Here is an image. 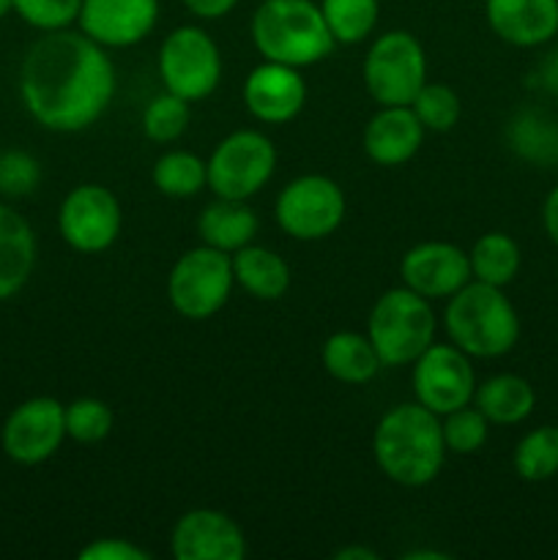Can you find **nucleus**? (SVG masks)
<instances>
[{
    "label": "nucleus",
    "mask_w": 558,
    "mask_h": 560,
    "mask_svg": "<svg viewBox=\"0 0 558 560\" xmlns=\"http://www.w3.org/2000/svg\"><path fill=\"white\" fill-rule=\"evenodd\" d=\"M20 96L44 129L82 131L107 113L115 96V66L107 49L82 31L44 33L22 58Z\"/></svg>",
    "instance_id": "1"
},
{
    "label": "nucleus",
    "mask_w": 558,
    "mask_h": 560,
    "mask_svg": "<svg viewBox=\"0 0 558 560\" xmlns=\"http://www.w3.org/2000/svg\"><path fill=\"white\" fill-rule=\"evenodd\" d=\"M381 474L399 487H425L441 474L446 459L441 416L419 402L394 405L381 416L372 435Z\"/></svg>",
    "instance_id": "2"
},
{
    "label": "nucleus",
    "mask_w": 558,
    "mask_h": 560,
    "mask_svg": "<svg viewBox=\"0 0 558 560\" xmlns=\"http://www.w3.org/2000/svg\"><path fill=\"white\" fill-rule=\"evenodd\" d=\"M443 328L449 342L470 359H501L518 345L520 317L503 288L470 279L465 288L449 295L443 310Z\"/></svg>",
    "instance_id": "3"
},
{
    "label": "nucleus",
    "mask_w": 558,
    "mask_h": 560,
    "mask_svg": "<svg viewBox=\"0 0 558 560\" xmlns=\"http://www.w3.org/2000/svg\"><path fill=\"white\" fill-rule=\"evenodd\" d=\"M252 44L263 60L306 69L326 58L334 38L315 0H263L252 14Z\"/></svg>",
    "instance_id": "4"
},
{
    "label": "nucleus",
    "mask_w": 558,
    "mask_h": 560,
    "mask_svg": "<svg viewBox=\"0 0 558 560\" xmlns=\"http://www.w3.org/2000/svg\"><path fill=\"white\" fill-rule=\"evenodd\" d=\"M367 337L383 366H408L435 342V312L430 299L410 288H392L375 301Z\"/></svg>",
    "instance_id": "5"
},
{
    "label": "nucleus",
    "mask_w": 558,
    "mask_h": 560,
    "mask_svg": "<svg viewBox=\"0 0 558 560\" xmlns=\"http://www.w3.org/2000/svg\"><path fill=\"white\" fill-rule=\"evenodd\" d=\"M233 284V257L202 244L175 260L167 279V299L186 320H208L228 304Z\"/></svg>",
    "instance_id": "6"
},
{
    "label": "nucleus",
    "mask_w": 558,
    "mask_h": 560,
    "mask_svg": "<svg viewBox=\"0 0 558 560\" xmlns=\"http://www.w3.org/2000/svg\"><path fill=\"white\" fill-rule=\"evenodd\" d=\"M208 189L224 200H249L271 180L277 148L263 131L239 129L224 137L206 162Z\"/></svg>",
    "instance_id": "7"
},
{
    "label": "nucleus",
    "mask_w": 558,
    "mask_h": 560,
    "mask_svg": "<svg viewBox=\"0 0 558 560\" xmlns=\"http://www.w3.org/2000/svg\"><path fill=\"white\" fill-rule=\"evenodd\" d=\"M159 80L189 104L211 96L222 80V52L211 33L197 25L175 27L159 47Z\"/></svg>",
    "instance_id": "8"
},
{
    "label": "nucleus",
    "mask_w": 558,
    "mask_h": 560,
    "mask_svg": "<svg viewBox=\"0 0 558 560\" xmlns=\"http://www.w3.org/2000/svg\"><path fill=\"white\" fill-rule=\"evenodd\" d=\"M427 82V55L408 31H388L370 44L364 58V88L381 107L410 104Z\"/></svg>",
    "instance_id": "9"
},
{
    "label": "nucleus",
    "mask_w": 558,
    "mask_h": 560,
    "mask_svg": "<svg viewBox=\"0 0 558 560\" xmlns=\"http://www.w3.org/2000/svg\"><path fill=\"white\" fill-rule=\"evenodd\" d=\"M274 213L290 238H328L345 219V191L328 175H299L279 191Z\"/></svg>",
    "instance_id": "10"
},
{
    "label": "nucleus",
    "mask_w": 558,
    "mask_h": 560,
    "mask_svg": "<svg viewBox=\"0 0 558 560\" xmlns=\"http://www.w3.org/2000/svg\"><path fill=\"white\" fill-rule=\"evenodd\" d=\"M414 394L416 402L425 405L435 416L474 402L476 372L470 355L452 342H432L414 361Z\"/></svg>",
    "instance_id": "11"
},
{
    "label": "nucleus",
    "mask_w": 558,
    "mask_h": 560,
    "mask_svg": "<svg viewBox=\"0 0 558 560\" xmlns=\"http://www.w3.org/2000/svg\"><path fill=\"white\" fill-rule=\"evenodd\" d=\"M124 213L107 186L80 184L63 197L58 211V230L66 244L82 255H98L118 241Z\"/></svg>",
    "instance_id": "12"
},
{
    "label": "nucleus",
    "mask_w": 558,
    "mask_h": 560,
    "mask_svg": "<svg viewBox=\"0 0 558 560\" xmlns=\"http://www.w3.org/2000/svg\"><path fill=\"white\" fill-rule=\"evenodd\" d=\"M66 405L55 397H31L5 419L0 443L11 463L42 465L58 454L66 441Z\"/></svg>",
    "instance_id": "13"
},
{
    "label": "nucleus",
    "mask_w": 558,
    "mask_h": 560,
    "mask_svg": "<svg viewBox=\"0 0 558 560\" xmlns=\"http://www.w3.org/2000/svg\"><path fill=\"white\" fill-rule=\"evenodd\" d=\"M170 550L175 560H244L246 539L230 514L217 509H191L173 525Z\"/></svg>",
    "instance_id": "14"
},
{
    "label": "nucleus",
    "mask_w": 558,
    "mask_h": 560,
    "mask_svg": "<svg viewBox=\"0 0 558 560\" xmlns=\"http://www.w3.org/2000/svg\"><path fill=\"white\" fill-rule=\"evenodd\" d=\"M399 279L425 299H449L470 282L468 252L446 241L416 244L399 260Z\"/></svg>",
    "instance_id": "15"
},
{
    "label": "nucleus",
    "mask_w": 558,
    "mask_h": 560,
    "mask_svg": "<svg viewBox=\"0 0 558 560\" xmlns=\"http://www.w3.org/2000/svg\"><path fill=\"white\" fill-rule=\"evenodd\" d=\"M159 22V0H82L77 25L104 49L140 44Z\"/></svg>",
    "instance_id": "16"
},
{
    "label": "nucleus",
    "mask_w": 558,
    "mask_h": 560,
    "mask_svg": "<svg viewBox=\"0 0 558 560\" xmlns=\"http://www.w3.org/2000/svg\"><path fill=\"white\" fill-rule=\"evenodd\" d=\"M241 96H244L252 118L260 124L279 126L293 120L304 109L306 82L301 77V69L263 60L246 74Z\"/></svg>",
    "instance_id": "17"
},
{
    "label": "nucleus",
    "mask_w": 558,
    "mask_h": 560,
    "mask_svg": "<svg viewBox=\"0 0 558 560\" xmlns=\"http://www.w3.org/2000/svg\"><path fill=\"white\" fill-rule=\"evenodd\" d=\"M487 25L512 47H539L558 33V0H485Z\"/></svg>",
    "instance_id": "18"
},
{
    "label": "nucleus",
    "mask_w": 558,
    "mask_h": 560,
    "mask_svg": "<svg viewBox=\"0 0 558 560\" xmlns=\"http://www.w3.org/2000/svg\"><path fill=\"white\" fill-rule=\"evenodd\" d=\"M425 135L410 104L381 107L364 129V153L381 167H399L419 153Z\"/></svg>",
    "instance_id": "19"
},
{
    "label": "nucleus",
    "mask_w": 558,
    "mask_h": 560,
    "mask_svg": "<svg viewBox=\"0 0 558 560\" xmlns=\"http://www.w3.org/2000/svg\"><path fill=\"white\" fill-rule=\"evenodd\" d=\"M36 266V235L14 208L0 206V301L20 293Z\"/></svg>",
    "instance_id": "20"
},
{
    "label": "nucleus",
    "mask_w": 558,
    "mask_h": 560,
    "mask_svg": "<svg viewBox=\"0 0 558 560\" xmlns=\"http://www.w3.org/2000/svg\"><path fill=\"white\" fill-rule=\"evenodd\" d=\"M197 233L206 246L219 252H239L241 246L252 244L257 233V213L246 206V200H224L217 197L202 208L197 219Z\"/></svg>",
    "instance_id": "21"
},
{
    "label": "nucleus",
    "mask_w": 558,
    "mask_h": 560,
    "mask_svg": "<svg viewBox=\"0 0 558 560\" xmlns=\"http://www.w3.org/2000/svg\"><path fill=\"white\" fill-rule=\"evenodd\" d=\"M235 284L246 290L257 301H277L290 288V268L282 257L268 246L246 244L233 252Z\"/></svg>",
    "instance_id": "22"
},
{
    "label": "nucleus",
    "mask_w": 558,
    "mask_h": 560,
    "mask_svg": "<svg viewBox=\"0 0 558 560\" xmlns=\"http://www.w3.org/2000/svg\"><path fill=\"white\" fill-rule=\"evenodd\" d=\"M323 366L328 375L348 386H364L383 370L370 337L359 331H337L323 342Z\"/></svg>",
    "instance_id": "23"
},
{
    "label": "nucleus",
    "mask_w": 558,
    "mask_h": 560,
    "mask_svg": "<svg viewBox=\"0 0 558 560\" xmlns=\"http://www.w3.org/2000/svg\"><path fill=\"white\" fill-rule=\"evenodd\" d=\"M474 405L490 424L512 427L534 413L536 394L525 377L503 372V375H492L481 386H476Z\"/></svg>",
    "instance_id": "24"
},
{
    "label": "nucleus",
    "mask_w": 558,
    "mask_h": 560,
    "mask_svg": "<svg viewBox=\"0 0 558 560\" xmlns=\"http://www.w3.org/2000/svg\"><path fill=\"white\" fill-rule=\"evenodd\" d=\"M470 279L507 288L520 271V246L507 233H485L468 252Z\"/></svg>",
    "instance_id": "25"
},
{
    "label": "nucleus",
    "mask_w": 558,
    "mask_h": 560,
    "mask_svg": "<svg viewBox=\"0 0 558 560\" xmlns=\"http://www.w3.org/2000/svg\"><path fill=\"white\" fill-rule=\"evenodd\" d=\"M153 186L164 197L173 200H186L195 197L208 186V167L197 153L191 151H167L153 162L151 170Z\"/></svg>",
    "instance_id": "26"
},
{
    "label": "nucleus",
    "mask_w": 558,
    "mask_h": 560,
    "mask_svg": "<svg viewBox=\"0 0 558 560\" xmlns=\"http://www.w3.org/2000/svg\"><path fill=\"white\" fill-rule=\"evenodd\" d=\"M321 11L334 44L353 47V44L367 42V36L375 31L381 3L377 0H321Z\"/></svg>",
    "instance_id": "27"
},
{
    "label": "nucleus",
    "mask_w": 558,
    "mask_h": 560,
    "mask_svg": "<svg viewBox=\"0 0 558 560\" xmlns=\"http://www.w3.org/2000/svg\"><path fill=\"white\" fill-rule=\"evenodd\" d=\"M514 470L525 481H547L558 474V427L531 430L514 448Z\"/></svg>",
    "instance_id": "28"
},
{
    "label": "nucleus",
    "mask_w": 558,
    "mask_h": 560,
    "mask_svg": "<svg viewBox=\"0 0 558 560\" xmlns=\"http://www.w3.org/2000/svg\"><path fill=\"white\" fill-rule=\"evenodd\" d=\"M189 102L175 96V93L164 91L159 96H153L148 102V107L142 109V131H146L148 140L167 145V142H175L189 129Z\"/></svg>",
    "instance_id": "29"
},
{
    "label": "nucleus",
    "mask_w": 558,
    "mask_h": 560,
    "mask_svg": "<svg viewBox=\"0 0 558 560\" xmlns=\"http://www.w3.org/2000/svg\"><path fill=\"white\" fill-rule=\"evenodd\" d=\"M410 109L425 126V131L443 135V131L454 129V124L460 120V96L454 93V88L427 80L410 102Z\"/></svg>",
    "instance_id": "30"
},
{
    "label": "nucleus",
    "mask_w": 558,
    "mask_h": 560,
    "mask_svg": "<svg viewBox=\"0 0 558 560\" xmlns=\"http://www.w3.org/2000/svg\"><path fill=\"white\" fill-rule=\"evenodd\" d=\"M66 438L77 443H102L113 432V410L96 397H80L63 408Z\"/></svg>",
    "instance_id": "31"
},
{
    "label": "nucleus",
    "mask_w": 558,
    "mask_h": 560,
    "mask_svg": "<svg viewBox=\"0 0 558 560\" xmlns=\"http://www.w3.org/2000/svg\"><path fill=\"white\" fill-rule=\"evenodd\" d=\"M441 419L446 452L468 457V454H476L487 443L490 421L485 419V413H481L474 402L465 405V408L452 410V413L441 416Z\"/></svg>",
    "instance_id": "32"
},
{
    "label": "nucleus",
    "mask_w": 558,
    "mask_h": 560,
    "mask_svg": "<svg viewBox=\"0 0 558 560\" xmlns=\"http://www.w3.org/2000/svg\"><path fill=\"white\" fill-rule=\"evenodd\" d=\"M509 142L518 153L528 159H556L558 129L547 118L536 113H523L509 126Z\"/></svg>",
    "instance_id": "33"
},
{
    "label": "nucleus",
    "mask_w": 558,
    "mask_h": 560,
    "mask_svg": "<svg viewBox=\"0 0 558 560\" xmlns=\"http://www.w3.org/2000/svg\"><path fill=\"white\" fill-rule=\"evenodd\" d=\"M82 0H14V11L22 22L42 33L66 31L77 22Z\"/></svg>",
    "instance_id": "34"
},
{
    "label": "nucleus",
    "mask_w": 558,
    "mask_h": 560,
    "mask_svg": "<svg viewBox=\"0 0 558 560\" xmlns=\"http://www.w3.org/2000/svg\"><path fill=\"white\" fill-rule=\"evenodd\" d=\"M42 180V164L25 151L0 153V195L27 197Z\"/></svg>",
    "instance_id": "35"
},
{
    "label": "nucleus",
    "mask_w": 558,
    "mask_h": 560,
    "mask_svg": "<svg viewBox=\"0 0 558 560\" xmlns=\"http://www.w3.org/2000/svg\"><path fill=\"white\" fill-rule=\"evenodd\" d=\"M80 560H151V552L142 550L140 545L120 536H107V539H93L80 550Z\"/></svg>",
    "instance_id": "36"
},
{
    "label": "nucleus",
    "mask_w": 558,
    "mask_h": 560,
    "mask_svg": "<svg viewBox=\"0 0 558 560\" xmlns=\"http://www.w3.org/2000/svg\"><path fill=\"white\" fill-rule=\"evenodd\" d=\"M184 5L197 20H222L239 5V0H184Z\"/></svg>",
    "instance_id": "37"
},
{
    "label": "nucleus",
    "mask_w": 558,
    "mask_h": 560,
    "mask_svg": "<svg viewBox=\"0 0 558 560\" xmlns=\"http://www.w3.org/2000/svg\"><path fill=\"white\" fill-rule=\"evenodd\" d=\"M542 224H545L547 238L558 246V186L545 197V206H542Z\"/></svg>",
    "instance_id": "38"
},
{
    "label": "nucleus",
    "mask_w": 558,
    "mask_h": 560,
    "mask_svg": "<svg viewBox=\"0 0 558 560\" xmlns=\"http://www.w3.org/2000/svg\"><path fill=\"white\" fill-rule=\"evenodd\" d=\"M334 560H377V552L364 545H348L334 552Z\"/></svg>",
    "instance_id": "39"
},
{
    "label": "nucleus",
    "mask_w": 558,
    "mask_h": 560,
    "mask_svg": "<svg viewBox=\"0 0 558 560\" xmlns=\"http://www.w3.org/2000/svg\"><path fill=\"white\" fill-rule=\"evenodd\" d=\"M542 82H545V88H550V91H558V52H553L550 58L542 63Z\"/></svg>",
    "instance_id": "40"
},
{
    "label": "nucleus",
    "mask_w": 558,
    "mask_h": 560,
    "mask_svg": "<svg viewBox=\"0 0 558 560\" xmlns=\"http://www.w3.org/2000/svg\"><path fill=\"white\" fill-rule=\"evenodd\" d=\"M449 558H452L449 552H438V550H410L403 556V560H449Z\"/></svg>",
    "instance_id": "41"
},
{
    "label": "nucleus",
    "mask_w": 558,
    "mask_h": 560,
    "mask_svg": "<svg viewBox=\"0 0 558 560\" xmlns=\"http://www.w3.org/2000/svg\"><path fill=\"white\" fill-rule=\"evenodd\" d=\"M11 11H14V0H0V20H3V16H9Z\"/></svg>",
    "instance_id": "42"
}]
</instances>
